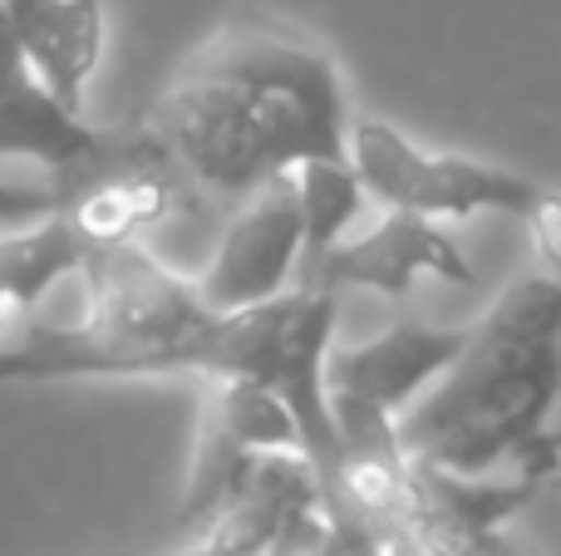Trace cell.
Returning <instances> with one entry per match:
<instances>
[{
	"label": "cell",
	"instance_id": "cell-1",
	"mask_svg": "<svg viewBox=\"0 0 561 556\" xmlns=\"http://www.w3.org/2000/svg\"><path fill=\"white\" fill-rule=\"evenodd\" d=\"M144 124L197 193L242 202L310 158H350V99L325 45L272 20H232L187 55Z\"/></svg>",
	"mask_w": 561,
	"mask_h": 556
},
{
	"label": "cell",
	"instance_id": "cell-2",
	"mask_svg": "<svg viewBox=\"0 0 561 556\" xmlns=\"http://www.w3.org/2000/svg\"><path fill=\"white\" fill-rule=\"evenodd\" d=\"M561 399V281L517 276L473 325L463 355L399 414L409 459L454 473H517L557 478L561 443L552 419Z\"/></svg>",
	"mask_w": 561,
	"mask_h": 556
},
{
	"label": "cell",
	"instance_id": "cell-3",
	"mask_svg": "<svg viewBox=\"0 0 561 556\" xmlns=\"http://www.w3.org/2000/svg\"><path fill=\"white\" fill-rule=\"evenodd\" d=\"M335 315L340 296L320 286H290L262 305L217 315L203 345V380L232 374L272 390L300 424V449L310 453L316 473L335 463L340 433L330 414L325 360L335 350Z\"/></svg>",
	"mask_w": 561,
	"mask_h": 556
},
{
	"label": "cell",
	"instance_id": "cell-4",
	"mask_svg": "<svg viewBox=\"0 0 561 556\" xmlns=\"http://www.w3.org/2000/svg\"><path fill=\"white\" fill-rule=\"evenodd\" d=\"M55 187L59 217L75 227L89 252L148 242L158 227H168L197 202V183L144 118H134L118 134H104L84 163L55 173Z\"/></svg>",
	"mask_w": 561,
	"mask_h": 556
},
{
	"label": "cell",
	"instance_id": "cell-5",
	"mask_svg": "<svg viewBox=\"0 0 561 556\" xmlns=\"http://www.w3.org/2000/svg\"><path fill=\"white\" fill-rule=\"evenodd\" d=\"M350 163H355L369 202L434 217V222H463L478 212H503L523 222L533 212L537 193H542L533 177H517L507 167L414 143L385 118H355L350 124Z\"/></svg>",
	"mask_w": 561,
	"mask_h": 556
},
{
	"label": "cell",
	"instance_id": "cell-6",
	"mask_svg": "<svg viewBox=\"0 0 561 556\" xmlns=\"http://www.w3.org/2000/svg\"><path fill=\"white\" fill-rule=\"evenodd\" d=\"M300 256H306V217H300L296 173H280L237 202L232 222L222 227L197 276V291L217 315L247 311L296 286Z\"/></svg>",
	"mask_w": 561,
	"mask_h": 556
},
{
	"label": "cell",
	"instance_id": "cell-7",
	"mask_svg": "<svg viewBox=\"0 0 561 556\" xmlns=\"http://www.w3.org/2000/svg\"><path fill=\"white\" fill-rule=\"evenodd\" d=\"M419 276H438L454 286H473V266L458 252V242L434 222V217L394 212L385 207L375 227L350 232L340 246H330L316 266L296 276V286H320V291H375L385 301H404Z\"/></svg>",
	"mask_w": 561,
	"mask_h": 556
},
{
	"label": "cell",
	"instance_id": "cell-8",
	"mask_svg": "<svg viewBox=\"0 0 561 556\" xmlns=\"http://www.w3.org/2000/svg\"><path fill=\"white\" fill-rule=\"evenodd\" d=\"M473 325H424V321H399L379 331L375 340L330 350L325 360V390L330 409L350 404V409L385 414L399 424V414L463 355Z\"/></svg>",
	"mask_w": 561,
	"mask_h": 556
},
{
	"label": "cell",
	"instance_id": "cell-9",
	"mask_svg": "<svg viewBox=\"0 0 561 556\" xmlns=\"http://www.w3.org/2000/svg\"><path fill=\"white\" fill-rule=\"evenodd\" d=\"M99 138L104 128L84 124V114L35 74L15 30L5 25V10H0V158L65 173L94 153Z\"/></svg>",
	"mask_w": 561,
	"mask_h": 556
},
{
	"label": "cell",
	"instance_id": "cell-10",
	"mask_svg": "<svg viewBox=\"0 0 561 556\" xmlns=\"http://www.w3.org/2000/svg\"><path fill=\"white\" fill-rule=\"evenodd\" d=\"M0 10L35 74L79 108L104 59V0H0Z\"/></svg>",
	"mask_w": 561,
	"mask_h": 556
},
{
	"label": "cell",
	"instance_id": "cell-11",
	"mask_svg": "<svg viewBox=\"0 0 561 556\" xmlns=\"http://www.w3.org/2000/svg\"><path fill=\"white\" fill-rule=\"evenodd\" d=\"M89 246L75 236L65 217H45L35 227L0 232V340L25 325L45 301L84 276Z\"/></svg>",
	"mask_w": 561,
	"mask_h": 556
},
{
	"label": "cell",
	"instance_id": "cell-12",
	"mask_svg": "<svg viewBox=\"0 0 561 556\" xmlns=\"http://www.w3.org/2000/svg\"><path fill=\"white\" fill-rule=\"evenodd\" d=\"M256 459H262V453H256L252 443L237 439V433L203 404L197 443H193V468H187V488H183L178 512H173L178 537H203V532L237 502V493L247 488Z\"/></svg>",
	"mask_w": 561,
	"mask_h": 556
},
{
	"label": "cell",
	"instance_id": "cell-13",
	"mask_svg": "<svg viewBox=\"0 0 561 556\" xmlns=\"http://www.w3.org/2000/svg\"><path fill=\"white\" fill-rule=\"evenodd\" d=\"M296 193H300V217H306V256H300V271H306L330 246H340L355 232L369 193L350 158H310V163H300Z\"/></svg>",
	"mask_w": 561,
	"mask_h": 556
},
{
	"label": "cell",
	"instance_id": "cell-14",
	"mask_svg": "<svg viewBox=\"0 0 561 556\" xmlns=\"http://www.w3.org/2000/svg\"><path fill=\"white\" fill-rule=\"evenodd\" d=\"M55 212H59L55 177H45V183H15V177H0V232L35 227Z\"/></svg>",
	"mask_w": 561,
	"mask_h": 556
},
{
	"label": "cell",
	"instance_id": "cell-15",
	"mask_svg": "<svg viewBox=\"0 0 561 556\" xmlns=\"http://www.w3.org/2000/svg\"><path fill=\"white\" fill-rule=\"evenodd\" d=\"M262 556H330V512H325V498L316 508L296 512L286 528L276 532L272 542L262 547Z\"/></svg>",
	"mask_w": 561,
	"mask_h": 556
},
{
	"label": "cell",
	"instance_id": "cell-16",
	"mask_svg": "<svg viewBox=\"0 0 561 556\" xmlns=\"http://www.w3.org/2000/svg\"><path fill=\"white\" fill-rule=\"evenodd\" d=\"M523 222H527V232H533V246H537V256H542L547 276L561 281V193L542 187L537 202H533V212H527Z\"/></svg>",
	"mask_w": 561,
	"mask_h": 556
},
{
	"label": "cell",
	"instance_id": "cell-17",
	"mask_svg": "<svg viewBox=\"0 0 561 556\" xmlns=\"http://www.w3.org/2000/svg\"><path fill=\"white\" fill-rule=\"evenodd\" d=\"M163 556H242V552L222 547L217 537H187V547H173V552H163Z\"/></svg>",
	"mask_w": 561,
	"mask_h": 556
},
{
	"label": "cell",
	"instance_id": "cell-18",
	"mask_svg": "<svg viewBox=\"0 0 561 556\" xmlns=\"http://www.w3.org/2000/svg\"><path fill=\"white\" fill-rule=\"evenodd\" d=\"M557 478H561V468H557Z\"/></svg>",
	"mask_w": 561,
	"mask_h": 556
}]
</instances>
